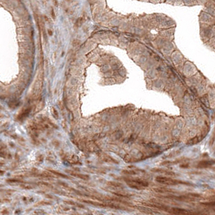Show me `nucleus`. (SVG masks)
Here are the masks:
<instances>
[{
    "label": "nucleus",
    "instance_id": "nucleus-4",
    "mask_svg": "<svg viewBox=\"0 0 215 215\" xmlns=\"http://www.w3.org/2000/svg\"><path fill=\"white\" fill-rule=\"evenodd\" d=\"M71 173H69L71 175L74 176L75 177H77L78 178L80 179H82L83 180H87L89 179V176L88 175H84V174H78V173H76L75 172H72V171H70Z\"/></svg>",
    "mask_w": 215,
    "mask_h": 215
},
{
    "label": "nucleus",
    "instance_id": "nucleus-2",
    "mask_svg": "<svg viewBox=\"0 0 215 215\" xmlns=\"http://www.w3.org/2000/svg\"><path fill=\"white\" fill-rule=\"evenodd\" d=\"M156 181L160 183L167 184V185H178V184H183V185H191V183L187 182H184L180 180L172 179L163 176H158L156 178Z\"/></svg>",
    "mask_w": 215,
    "mask_h": 215
},
{
    "label": "nucleus",
    "instance_id": "nucleus-7",
    "mask_svg": "<svg viewBox=\"0 0 215 215\" xmlns=\"http://www.w3.org/2000/svg\"><path fill=\"white\" fill-rule=\"evenodd\" d=\"M108 184H110L111 185H112V186H114V187H120L121 186H122V184H120V183H116V182H109Z\"/></svg>",
    "mask_w": 215,
    "mask_h": 215
},
{
    "label": "nucleus",
    "instance_id": "nucleus-1",
    "mask_svg": "<svg viewBox=\"0 0 215 215\" xmlns=\"http://www.w3.org/2000/svg\"><path fill=\"white\" fill-rule=\"evenodd\" d=\"M125 181L129 187L137 190H142L148 186L147 182L140 179H126Z\"/></svg>",
    "mask_w": 215,
    "mask_h": 215
},
{
    "label": "nucleus",
    "instance_id": "nucleus-3",
    "mask_svg": "<svg viewBox=\"0 0 215 215\" xmlns=\"http://www.w3.org/2000/svg\"><path fill=\"white\" fill-rule=\"evenodd\" d=\"M215 163V160H210V161H204L198 163V167L199 168H206L210 166L211 165Z\"/></svg>",
    "mask_w": 215,
    "mask_h": 215
},
{
    "label": "nucleus",
    "instance_id": "nucleus-5",
    "mask_svg": "<svg viewBox=\"0 0 215 215\" xmlns=\"http://www.w3.org/2000/svg\"><path fill=\"white\" fill-rule=\"evenodd\" d=\"M68 162L73 163V164H75L78 163V157L75 156V155H72L71 156H69L68 160H67Z\"/></svg>",
    "mask_w": 215,
    "mask_h": 215
},
{
    "label": "nucleus",
    "instance_id": "nucleus-6",
    "mask_svg": "<svg viewBox=\"0 0 215 215\" xmlns=\"http://www.w3.org/2000/svg\"><path fill=\"white\" fill-rule=\"evenodd\" d=\"M49 171L51 172V173H52L53 174H55L56 175L59 176L61 177H63V178H66V179H68L67 176L65 175H64V174H63L60 173H58V172H57V171H53V170H49Z\"/></svg>",
    "mask_w": 215,
    "mask_h": 215
}]
</instances>
